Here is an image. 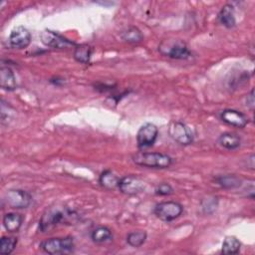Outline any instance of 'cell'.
<instances>
[{"instance_id":"cell-1","label":"cell","mask_w":255,"mask_h":255,"mask_svg":"<svg viewBox=\"0 0 255 255\" xmlns=\"http://www.w3.org/2000/svg\"><path fill=\"white\" fill-rule=\"evenodd\" d=\"M76 213L67 206L55 205L45 210L39 220V229L41 232H47L51 229L71 222L76 218Z\"/></svg>"},{"instance_id":"cell-2","label":"cell","mask_w":255,"mask_h":255,"mask_svg":"<svg viewBox=\"0 0 255 255\" xmlns=\"http://www.w3.org/2000/svg\"><path fill=\"white\" fill-rule=\"evenodd\" d=\"M132 161L143 167L163 169L168 168L172 164V158L162 152H144L139 151L131 156Z\"/></svg>"},{"instance_id":"cell-3","label":"cell","mask_w":255,"mask_h":255,"mask_svg":"<svg viewBox=\"0 0 255 255\" xmlns=\"http://www.w3.org/2000/svg\"><path fill=\"white\" fill-rule=\"evenodd\" d=\"M40 248L51 255L72 253L75 249V242L72 236L49 238L40 243Z\"/></svg>"},{"instance_id":"cell-4","label":"cell","mask_w":255,"mask_h":255,"mask_svg":"<svg viewBox=\"0 0 255 255\" xmlns=\"http://www.w3.org/2000/svg\"><path fill=\"white\" fill-rule=\"evenodd\" d=\"M159 52L168 58L175 60H186L191 57L187 45L181 40H165L158 46Z\"/></svg>"},{"instance_id":"cell-5","label":"cell","mask_w":255,"mask_h":255,"mask_svg":"<svg viewBox=\"0 0 255 255\" xmlns=\"http://www.w3.org/2000/svg\"><path fill=\"white\" fill-rule=\"evenodd\" d=\"M183 211V206L176 201H162L155 205L153 209L154 215L164 221V222H170L178 218Z\"/></svg>"},{"instance_id":"cell-6","label":"cell","mask_w":255,"mask_h":255,"mask_svg":"<svg viewBox=\"0 0 255 255\" xmlns=\"http://www.w3.org/2000/svg\"><path fill=\"white\" fill-rule=\"evenodd\" d=\"M168 134L180 145H189L194 139V134L191 128L186 124L179 121H174L169 124Z\"/></svg>"},{"instance_id":"cell-7","label":"cell","mask_w":255,"mask_h":255,"mask_svg":"<svg viewBox=\"0 0 255 255\" xmlns=\"http://www.w3.org/2000/svg\"><path fill=\"white\" fill-rule=\"evenodd\" d=\"M3 201L6 205L14 209L27 208L32 202L31 194L23 189H9L3 196Z\"/></svg>"},{"instance_id":"cell-8","label":"cell","mask_w":255,"mask_h":255,"mask_svg":"<svg viewBox=\"0 0 255 255\" xmlns=\"http://www.w3.org/2000/svg\"><path fill=\"white\" fill-rule=\"evenodd\" d=\"M158 135V128L151 123L142 125L136 133V142L139 148H146L155 142Z\"/></svg>"},{"instance_id":"cell-9","label":"cell","mask_w":255,"mask_h":255,"mask_svg":"<svg viewBox=\"0 0 255 255\" xmlns=\"http://www.w3.org/2000/svg\"><path fill=\"white\" fill-rule=\"evenodd\" d=\"M145 183L138 176L129 174L120 178L118 188L120 191L127 195H134L144 190Z\"/></svg>"},{"instance_id":"cell-10","label":"cell","mask_w":255,"mask_h":255,"mask_svg":"<svg viewBox=\"0 0 255 255\" xmlns=\"http://www.w3.org/2000/svg\"><path fill=\"white\" fill-rule=\"evenodd\" d=\"M9 46L13 49H25L31 43V33L24 26H17L12 29L8 37Z\"/></svg>"},{"instance_id":"cell-11","label":"cell","mask_w":255,"mask_h":255,"mask_svg":"<svg viewBox=\"0 0 255 255\" xmlns=\"http://www.w3.org/2000/svg\"><path fill=\"white\" fill-rule=\"evenodd\" d=\"M40 38L44 45L55 49H65L75 45L74 42L65 38L61 34L51 30L42 31L40 34Z\"/></svg>"},{"instance_id":"cell-12","label":"cell","mask_w":255,"mask_h":255,"mask_svg":"<svg viewBox=\"0 0 255 255\" xmlns=\"http://www.w3.org/2000/svg\"><path fill=\"white\" fill-rule=\"evenodd\" d=\"M220 119L223 123L239 128H244L248 124V118L243 113L232 109L223 110L220 114Z\"/></svg>"},{"instance_id":"cell-13","label":"cell","mask_w":255,"mask_h":255,"mask_svg":"<svg viewBox=\"0 0 255 255\" xmlns=\"http://www.w3.org/2000/svg\"><path fill=\"white\" fill-rule=\"evenodd\" d=\"M0 86L3 90L7 92H12L16 89L17 83H16V78L9 67H4L2 66L0 69Z\"/></svg>"},{"instance_id":"cell-14","label":"cell","mask_w":255,"mask_h":255,"mask_svg":"<svg viewBox=\"0 0 255 255\" xmlns=\"http://www.w3.org/2000/svg\"><path fill=\"white\" fill-rule=\"evenodd\" d=\"M24 217L22 214L17 212H9L3 216V226L8 232H17L22 226Z\"/></svg>"},{"instance_id":"cell-15","label":"cell","mask_w":255,"mask_h":255,"mask_svg":"<svg viewBox=\"0 0 255 255\" xmlns=\"http://www.w3.org/2000/svg\"><path fill=\"white\" fill-rule=\"evenodd\" d=\"M219 22L226 28H233L236 25V19L234 14V8L230 4L224 5L218 13Z\"/></svg>"},{"instance_id":"cell-16","label":"cell","mask_w":255,"mask_h":255,"mask_svg":"<svg viewBox=\"0 0 255 255\" xmlns=\"http://www.w3.org/2000/svg\"><path fill=\"white\" fill-rule=\"evenodd\" d=\"M91 239L96 244H105L113 239L112 230L107 226H98L91 232Z\"/></svg>"},{"instance_id":"cell-17","label":"cell","mask_w":255,"mask_h":255,"mask_svg":"<svg viewBox=\"0 0 255 255\" xmlns=\"http://www.w3.org/2000/svg\"><path fill=\"white\" fill-rule=\"evenodd\" d=\"M218 142L219 144L229 150H233L236 149L240 146L241 143V139L239 137V135H237L234 132H223L220 134L219 138H218Z\"/></svg>"},{"instance_id":"cell-18","label":"cell","mask_w":255,"mask_h":255,"mask_svg":"<svg viewBox=\"0 0 255 255\" xmlns=\"http://www.w3.org/2000/svg\"><path fill=\"white\" fill-rule=\"evenodd\" d=\"M119 181L120 178L109 169L104 170L99 177V183L101 184V186L110 190L118 188Z\"/></svg>"},{"instance_id":"cell-19","label":"cell","mask_w":255,"mask_h":255,"mask_svg":"<svg viewBox=\"0 0 255 255\" xmlns=\"http://www.w3.org/2000/svg\"><path fill=\"white\" fill-rule=\"evenodd\" d=\"M93 54V48L88 44L77 45L74 50V59L81 64H88Z\"/></svg>"},{"instance_id":"cell-20","label":"cell","mask_w":255,"mask_h":255,"mask_svg":"<svg viewBox=\"0 0 255 255\" xmlns=\"http://www.w3.org/2000/svg\"><path fill=\"white\" fill-rule=\"evenodd\" d=\"M240 247L241 243L235 236H227L222 243L221 253L225 255H234L240 251Z\"/></svg>"},{"instance_id":"cell-21","label":"cell","mask_w":255,"mask_h":255,"mask_svg":"<svg viewBox=\"0 0 255 255\" xmlns=\"http://www.w3.org/2000/svg\"><path fill=\"white\" fill-rule=\"evenodd\" d=\"M216 182L223 188L234 189L241 185L242 180L234 174H225L216 177Z\"/></svg>"},{"instance_id":"cell-22","label":"cell","mask_w":255,"mask_h":255,"mask_svg":"<svg viewBox=\"0 0 255 255\" xmlns=\"http://www.w3.org/2000/svg\"><path fill=\"white\" fill-rule=\"evenodd\" d=\"M121 37L124 41L130 43V44H137L143 40L142 33L140 32V30L137 27H134V26L128 27L127 30H125L122 33Z\"/></svg>"},{"instance_id":"cell-23","label":"cell","mask_w":255,"mask_h":255,"mask_svg":"<svg viewBox=\"0 0 255 255\" xmlns=\"http://www.w3.org/2000/svg\"><path fill=\"white\" fill-rule=\"evenodd\" d=\"M17 238L14 236H2L0 239V253L9 255L11 254L17 245Z\"/></svg>"},{"instance_id":"cell-24","label":"cell","mask_w":255,"mask_h":255,"mask_svg":"<svg viewBox=\"0 0 255 255\" xmlns=\"http://www.w3.org/2000/svg\"><path fill=\"white\" fill-rule=\"evenodd\" d=\"M146 236H147V234L143 230L132 231V232H129L128 234L127 242L131 247H139L145 242Z\"/></svg>"},{"instance_id":"cell-25","label":"cell","mask_w":255,"mask_h":255,"mask_svg":"<svg viewBox=\"0 0 255 255\" xmlns=\"http://www.w3.org/2000/svg\"><path fill=\"white\" fill-rule=\"evenodd\" d=\"M218 205L217 197L215 196H208L206 199H203L201 201V208L204 213H212L214 210H216Z\"/></svg>"},{"instance_id":"cell-26","label":"cell","mask_w":255,"mask_h":255,"mask_svg":"<svg viewBox=\"0 0 255 255\" xmlns=\"http://www.w3.org/2000/svg\"><path fill=\"white\" fill-rule=\"evenodd\" d=\"M173 193V188L169 183H160L155 188V194L160 196H165Z\"/></svg>"},{"instance_id":"cell-27","label":"cell","mask_w":255,"mask_h":255,"mask_svg":"<svg viewBox=\"0 0 255 255\" xmlns=\"http://www.w3.org/2000/svg\"><path fill=\"white\" fill-rule=\"evenodd\" d=\"M245 103H246V106L247 108L253 112L254 111V107H255V100H254V90L252 89L250 91V93L246 96V99H245Z\"/></svg>"}]
</instances>
